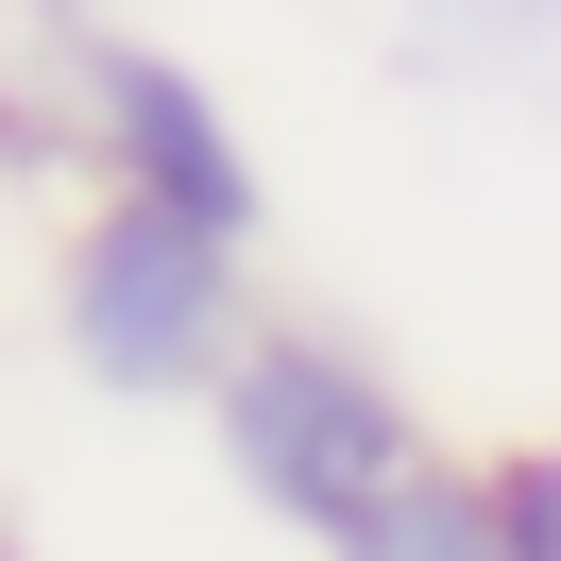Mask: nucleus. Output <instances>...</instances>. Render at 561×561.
Returning <instances> with one entry per match:
<instances>
[{
    "label": "nucleus",
    "instance_id": "nucleus-1",
    "mask_svg": "<svg viewBox=\"0 0 561 561\" xmlns=\"http://www.w3.org/2000/svg\"><path fill=\"white\" fill-rule=\"evenodd\" d=\"M205 459L239 477L255 527H289V545L323 561V545H357V527H375L391 493L443 459V425L409 409V375H391L375 341L273 307V323H255V357L205 391Z\"/></svg>",
    "mask_w": 561,
    "mask_h": 561
},
{
    "label": "nucleus",
    "instance_id": "nucleus-2",
    "mask_svg": "<svg viewBox=\"0 0 561 561\" xmlns=\"http://www.w3.org/2000/svg\"><path fill=\"white\" fill-rule=\"evenodd\" d=\"M273 289H255V239L221 221H171L137 187H85L69 239H51V357H69L103 409H205L255 357Z\"/></svg>",
    "mask_w": 561,
    "mask_h": 561
},
{
    "label": "nucleus",
    "instance_id": "nucleus-3",
    "mask_svg": "<svg viewBox=\"0 0 561 561\" xmlns=\"http://www.w3.org/2000/svg\"><path fill=\"white\" fill-rule=\"evenodd\" d=\"M69 153H85V187H137L171 221L273 239V171H255L239 103L187 51H153V35H69Z\"/></svg>",
    "mask_w": 561,
    "mask_h": 561
},
{
    "label": "nucleus",
    "instance_id": "nucleus-4",
    "mask_svg": "<svg viewBox=\"0 0 561 561\" xmlns=\"http://www.w3.org/2000/svg\"><path fill=\"white\" fill-rule=\"evenodd\" d=\"M323 561H511V527H493V477H477V459H425V477L391 493L357 545H323Z\"/></svg>",
    "mask_w": 561,
    "mask_h": 561
},
{
    "label": "nucleus",
    "instance_id": "nucleus-5",
    "mask_svg": "<svg viewBox=\"0 0 561 561\" xmlns=\"http://www.w3.org/2000/svg\"><path fill=\"white\" fill-rule=\"evenodd\" d=\"M477 477H493V527H511V561H561V425H527V443H493Z\"/></svg>",
    "mask_w": 561,
    "mask_h": 561
},
{
    "label": "nucleus",
    "instance_id": "nucleus-6",
    "mask_svg": "<svg viewBox=\"0 0 561 561\" xmlns=\"http://www.w3.org/2000/svg\"><path fill=\"white\" fill-rule=\"evenodd\" d=\"M0 561H18V545H0Z\"/></svg>",
    "mask_w": 561,
    "mask_h": 561
}]
</instances>
